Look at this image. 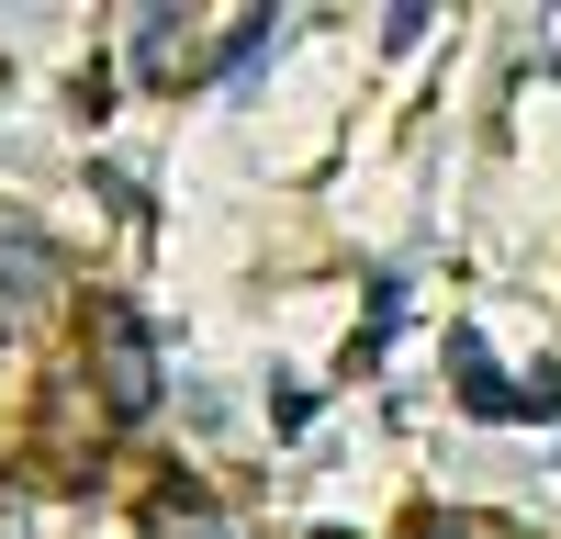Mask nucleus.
<instances>
[{
	"mask_svg": "<svg viewBox=\"0 0 561 539\" xmlns=\"http://www.w3.org/2000/svg\"><path fill=\"white\" fill-rule=\"evenodd\" d=\"M124 57H135V79H147V90H192V79H214V57H203V12H180V0L124 12Z\"/></svg>",
	"mask_w": 561,
	"mask_h": 539,
	"instance_id": "nucleus-2",
	"label": "nucleus"
},
{
	"mask_svg": "<svg viewBox=\"0 0 561 539\" xmlns=\"http://www.w3.org/2000/svg\"><path fill=\"white\" fill-rule=\"evenodd\" d=\"M259 45H280V12H237V23H225V57H214V79H248V68H259Z\"/></svg>",
	"mask_w": 561,
	"mask_h": 539,
	"instance_id": "nucleus-5",
	"label": "nucleus"
},
{
	"mask_svg": "<svg viewBox=\"0 0 561 539\" xmlns=\"http://www.w3.org/2000/svg\"><path fill=\"white\" fill-rule=\"evenodd\" d=\"M90 371H102V404H113L124 427H135V416H158L169 371H158V337H147V314H135L124 293L90 303Z\"/></svg>",
	"mask_w": 561,
	"mask_h": 539,
	"instance_id": "nucleus-1",
	"label": "nucleus"
},
{
	"mask_svg": "<svg viewBox=\"0 0 561 539\" xmlns=\"http://www.w3.org/2000/svg\"><path fill=\"white\" fill-rule=\"evenodd\" d=\"M147 528H158V539H259V528H237V517H225V506H203L192 483H169L158 506H147Z\"/></svg>",
	"mask_w": 561,
	"mask_h": 539,
	"instance_id": "nucleus-4",
	"label": "nucleus"
},
{
	"mask_svg": "<svg viewBox=\"0 0 561 539\" xmlns=\"http://www.w3.org/2000/svg\"><path fill=\"white\" fill-rule=\"evenodd\" d=\"M415 539H517V528H494V517H427Z\"/></svg>",
	"mask_w": 561,
	"mask_h": 539,
	"instance_id": "nucleus-6",
	"label": "nucleus"
},
{
	"mask_svg": "<svg viewBox=\"0 0 561 539\" xmlns=\"http://www.w3.org/2000/svg\"><path fill=\"white\" fill-rule=\"evenodd\" d=\"M449 371H460V393H472V416H528V382H505L494 359H483V337H472V326L449 337Z\"/></svg>",
	"mask_w": 561,
	"mask_h": 539,
	"instance_id": "nucleus-3",
	"label": "nucleus"
}]
</instances>
